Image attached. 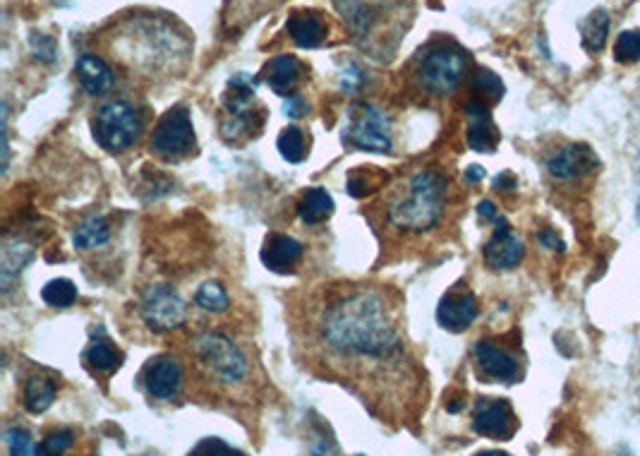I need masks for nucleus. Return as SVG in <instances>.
<instances>
[{"label":"nucleus","mask_w":640,"mask_h":456,"mask_svg":"<svg viewBox=\"0 0 640 456\" xmlns=\"http://www.w3.org/2000/svg\"><path fill=\"white\" fill-rule=\"evenodd\" d=\"M72 440H75V435H72L70 430L51 432V435H46L39 447H36L34 456H63L72 447Z\"/></svg>","instance_id":"32"},{"label":"nucleus","mask_w":640,"mask_h":456,"mask_svg":"<svg viewBox=\"0 0 640 456\" xmlns=\"http://www.w3.org/2000/svg\"><path fill=\"white\" fill-rule=\"evenodd\" d=\"M475 358H478L482 372L497 382L511 384L521 375V365H518L516 356H511L506 348L497 346L494 341H480L475 346Z\"/></svg>","instance_id":"14"},{"label":"nucleus","mask_w":640,"mask_h":456,"mask_svg":"<svg viewBox=\"0 0 640 456\" xmlns=\"http://www.w3.org/2000/svg\"><path fill=\"white\" fill-rule=\"evenodd\" d=\"M94 135L101 147L108 149V152L128 149L142 135L140 113L128 101H111V104L101 106L99 113H96Z\"/></svg>","instance_id":"3"},{"label":"nucleus","mask_w":640,"mask_h":456,"mask_svg":"<svg viewBox=\"0 0 640 456\" xmlns=\"http://www.w3.org/2000/svg\"><path fill=\"white\" fill-rule=\"evenodd\" d=\"M187 317L185 300L171 286H149L142 298V320L154 332H171L178 329Z\"/></svg>","instance_id":"8"},{"label":"nucleus","mask_w":640,"mask_h":456,"mask_svg":"<svg viewBox=\"0 0 640 456\" xmlns=\"http://www.w3.org/2000/svg\"><path fill=\"white\" fill-rule=\"evenodd\" d=\"M279 152L286 161H291V164H300V161L305 159V149H307V142H305V135L300 128H286L279 135Z\"/></svg>","instance_id":"26"},{"label":"nucleus","mask_w":640,"mask_h":456,"mask_svg":"<svg viewBox=\"0 0 640 456\" xmlns=\"http://www.w3.org/2000/svg\"><path fill=\"white\" fill-rule=\"evenodd\" d=\"M192 147H195V128H192L190 113L185 108H171L156 125L152 149L161 159H180Z\"/></svg>","instance_id":"7"},{"label":"nucleus","mask_w":640,"mask_h":456,"mask_svg":"<svg viewBox=\"0 0 640 456\" xmlns=\"http://www.w3.org/2000/svg\"><path fill=\"white\" fill-rule=\"evenodd\" d=\"M312 456H336V452L329 442L322 440V442H317L315 447H312Z\"/></svg>","instance_id":"40"},{"label":"nucleus","mask_w":640,"mask_h":456,"mask_svg":"<svg viewBox=\"0 0 640 456\" xmlns=\"http://www.w3.org/2000/svg\"><path fill=\"white\" fill-rule=\"evenodd\" d=\"M473 430L478 435L494 437V440H506L516 430V416H513L511 404L504 399H480L473 416Z\"/></svg>","instance_id":"9"},{"label":"nucleus","mask_w":640,"mask_h":456,"mask_svg":"<svg viewBox=\"0 0 640 456\" xmlns=\"http://www.w3.org/2000/svg\"><path fill=\"white\" fill-rule=\"evenodd\" d=\"M334 8L338 10V15H343L348 27L355 29L358 34L370 29V12L360 0H334Z\"/></svg>","instance_id":"27"},{"label":"nucleus","mask_w":640,"mask_h":456,"mask_svg":"<svg viewBox=\"0 0 640 456\" xmlns=\"http://www.w3.org/2000/svg\"><path fill=\"white\" fill-rule=\"evenodd\" d=\"M32 257V248L20 243V240H10L3 248V264H0V274H3V288L8 291L12 279L22 272V264H27Z\"/></svg>","instance_id":"24"},{"label":"nucleus","mask_w":640,"mask_h":456,"mask_svg":"<svg viewBox=\"0 0 640 456\" xmlns=\"http://www.w3.org/2000/svg\"><path fill=\"white\" fill-rule=\"evenodd\" d=\"M75 72L77 80H80V87L89 96H101L113 87L111 68H108L99 56H92V53H84V56L77 60Z\"/></svg>","instance_id":"17"},{"label":"nucleus","mask_w":640,"mask_h":456,"mask_svg":"<svg viewBox=\"0 0 640 456\" xmlns=\"http://www.w3.org/2000/svg\"><path fill=\"white\" fill-rule=\"evenodd\" d=\"M190 456H243L238 449L228 447L226 442L221 440H204Z\"/></svg>","instance_id":"34"},{"label":"nucleus","mask_w":640,"mask_h":456,"mask_svg":"<svg viewBox=\"0 0 640 456\" xmlns=\"http://www.w3.org/2000/svg\"><path fill=\"white\" fill-rule=\"evenodd\" d=\"M597 164H600V161H597L593 149L585 147V144H569V147L559 149L557 154L549 156L547 171L549 176L557 180H573L595 171Z\"/></svg>","instance_id":"13"},{"label":"nucleus","mask_w":640,"mask_h":456,"mask_svg":"<svg viewBox=\"0 0 640 456\" xmlns=\"http://www.w3.org/2000/svg\"><path fill=\"white\" fill-rule=\"evenodd\" d=\"M523 240L511 231V226L506 224V219L497 224L494 236L485 243V262L494 272H506V269L518 267V262L523 260Z\"/></svg>","instance_id":"11"},{"label":"nucleus","mask_w":640,"mask_h":456,"mask_svg":"<svg viewBox=\"0 0 640 456\" xmlns=\"http://www.w3.org/2000/svg\"><path fill=\"white\" fill-rule=\"evenodd\" d=\"M446 180L434 171H418L408 180L406 195L389 204V221L401 231H427L442 219Z\"/></svg>","instance_id":"2"},{"label":"nucleus","mask_w":640,"mask_h":456,"mask_svg":"<svg viewBox=\"0 0 640 456\" xmlns=\"http://www.w3.org/2000/svg\"><path fill=\"white\" fill-rule=\"evenodd\" d=\"M303 257V245L295 238L288 236H271L267 238L262 250V262L267 264V269L276 274L291 272L295 264Z\"/></svg>","instance_id":"16"},{"label":"nucleus","mask_w":640,"mask_h":456,"mask_svg":"<svg viewBox=\"0 0 640 456\" xmlns=\"http://www.w3.org/2000/svg\"><path fill=\"white\" fill-rule=\"evenodd\" d=\"M41 298H44L48 305H53V308H68V305L77 300V288L68 279H53L44 286Z\"/></svg>","instance_id":"28"},{"label":"nucleus","mask_w":640,"mask_h":456,"mask_svg":"<svg viewBox=\"0 0 640 456\" xmlns=\"http://www.w3.org/2000/svg\"><path fill=\"white\" fill-rule=\"evenodd\" d=\"M468 113V144L475 152L492 154L499 144V132L494 128L492 116L482 101H470L466 106Z\"/></svg>","instance_id":"15"},{"label":"nucleus","mask_w":640,"mask_h":456,"mask_svg":"<svg viewBox=\"0 0 640 456\" xmlns=\"http://www.w3.org/2000/svg\"><path fill=\"white\" fill-rule=\"evenodd\" d=\"M142 382L144 389H147L149 396H154V399H173V396L180 392V387H183V368H180L178 360L171 356L154 358L149 360L147 368H144Z\"/></svg>","instance_id":"10"},{"label":"nucleus","mask_w":640,"mask_h":456,"mask_svg":"<svg viewBox=\"0 0 640 456\" xmlns=\"http://www.w3.org/2000/svg\"><path fill=\"white\" fill-rule=\"evenodd\" d=\"M475 456H509L506 452H497V449H487V452H480V454H475Z\"/></svg>","instance_id":"42"},{"label":"nucleus","mask_w":640,"mask_h":456,"mask_svg":"<svg viewBox=\"0 0 640 456\" xmlns=\"http://www.w3.org/2000/svg\"><path fill=\"white\" fill-rule=\"evenodd\" d=\"M303 75V65L295 56H276L267 68V82L274 89V94L279 96H293L295 84L300 82Z\"/></svg>","instance_id":"18"},{"label":"nucleus","mask_w":640,"mask_h":456,"mask_svg":"<svg viewBox=\"0 0 640 456\" xmlns=\"http://www.w3.org/2000/svg\"><path fill=\"white\" fill-rule=\"evenodd\" d=\"M581 36L585 51L600 53L602 48H605L609 36V12L605 8L590 12L581 24Z\"/></svg>","instance_id":"21"},{"label":"nucleus","mask_w":640,"mask_h":456,"mask_svg":"<svg viewBox=\"0 0 640 456\" xmlns=\"http://www.w3.org/2000/svg\"><path fill=\"white\" fill-rule=\"evenodd\" d=\"M195 300H197L199 308L207 310V312H223L228 308L226 291H223V286L216 284V281H209V284H204L202 288H199Z\"/></svg>","instance_id":"30"},{"label":"nucleus","mask_w":640,"mask_h":456,"mask_svg":"<svg viewBox=\"0 0 640 456\" xmlns=\"http://www.w3.org/2000/svg\"><path fill=\"white\" fill-rule=\"evenodd\" d=\"M305 108V101H303V96H298V94H293V96H288V104H286V116H291V118H298V116H303V111Z\"/></svg>","instance_id":"38"},{"label":"nucleus","mask_w":640,"mask_h":456,"mask_svg":"<svg viewBox=\"0 0 640 456\" xmlns=\"http://www.w3.org/2000/svg\"><path fill=\"white\" fill-rule=\"evenodd\" d=\"M468 70V56L461 48L454 44H444L432 48L425 58H422L418 77L420 84L427 92L442 96L451 94L458 84L463 82Z\"/></svg>","instance_id":"4"},{"label":"nucleus","mask_w":640,"mask_h":456,"mask_svg":"<svg viewBox=\"0 0 640 456\" xmlns=\"http://www.w3.org/2000/svg\"><path fill=\"white\" fill-rule=\"evenodd\" d=\"M466 178L470 180V183H478V180L485 178V168H480V166H470L468 171H466Z\"/></svg>","instance_id":"41"},{"label":"nucleus","mask_w":640,"mask_h":456,"mask_svg":"<svg viewBox=\"0 0 640 456\" xmlns=\"http://www.w3.org/2000/svg\"><path fill=\"white\" fill-rule=\"evenodd\" d=\"M84 360H87V363L96 370H113L118 368L123 356H120L116 348L108 344L106 339H96L94 344L87 348V353H84Z\"/></svg>","instance_id":"25"},{"label":"nucleus","mask_w":640,"mask_h":456,"mask_svg":"<svg viewBox=\"0 0 640 456\" xmlns=\"http://www.w3.org/2000/svg\"><path fill=\"white\" fill-rule=\"evenodd\" d=\"M288 32H291L293 41L303 48H317L324 41V22L319 20L312 12H295L288 20Z\"/></svg>","instance_id":"19"},{"label":"nucleus","mask_w":640,"mask_h":456,"mask_svg":"<svg viewBox=\"0 0 640 456\" xmlns=\"http://www.w3.org/2000/svg\"><path fill=\"white\" fill-rule=\"evenodd\" d=\"M614 58L619 63H638L640 60V29H626L617 36Z\"/></svg>","instance_id":"29"},{"label":"nucleus","mask_w":640,"mask_h":456,"mask_svg":"<svg viewBox=\"0 0 640 456\" xmlns=\"http://www.w3.org/2000/svg\"><path fill=\"white\" fill-rule=\"evenodd\" d=\"M322 336L346 356H384L396 346V329L384 300L372 291H358L336 300L324 312Z\"/></svg>","instance_id":"1"},{"label":"nucleus","mask_w":640,"mask_h":456,"mask_svg":"<svg viewBox=\"0 0 640 456\" xmlns=\"http://www.w3.org/2000/svg\"><path fill=\"white\" fill-rule=\"evenodd\" d=\"M199 363L221 384H238L247 375V360L238 346L223 334H204L197 341Z\"/></svg>","instance_id":"5"},{"label":"nucleus","mask_w":640,"mask_h":456,"mask_svg":"<svg viewBox=\"0 0 640 456\" xmlns=\"http://www.w3.org/2000/svg\"><path fill=\"white\" fill-rule=\"evenodd\" d=\"M537 240H540V243L549 250H557V252L564 250V240H561L557 236V231H552V228H545V231L537 233Z\"/></svg>","instance_id":"36"},{"label":"nucleus","mask_w":640,"mask_h":456,"mask_svg":"<svg viewBox=\"0 0 640 456\" xmlns=\"http://www.w3.org/2000/svg\"><path fill=\"white\" fill-rule=\"evenodd\" d=\"M478 214H480V219L494 221V224H501V221H504V216H501V214L497 212V207H494V204L489 202V200L478 204Z\"/></svg>","instance_id":"37"},{"label":"nucleus","mask_w":640,"mask_h":456,"mask_svg":"<svg viewBox=\"0 0 640 456\" xmlns=\"http://www.w3.org/2000/svg\"><path fill=\"white\" fill-rule=\"evenodd\" d=\"M346 142L350 147L362 149V152L384 154L391 149V120L382 108L377 106H360L355 111L350 128L346 132Z\"/></svg>","instance_id":"6"},{"label":"nucleus","mask_w":640,"mask_h":456,"mask_svg":"<svg viewBox=\"0 0 640 456\" xmlns=\"http://www.w3.org/2000/svg\"><path fill=\"white\" fill-rule=\"evenodd\" d=\"M478 312V298L466 291V288H456V291L446 293L442 303H439L437 320L444 329H449V332H466L470 324L475 322Z\"/></svg>","instance_id":"12"},{"label":"nucleus","mask_w":640,"mask_h":456,"mask_svg":"<svg viewBox=\"0 0 640 456\" xmlns=\"http://www.w3.org/2000/svg\"><path fill=\"white\" fill-rule=\"evenodd\" d=\"M56 399V384L46 377H32L24 384V406L29 413H44Z\"/></svg>","instance_id":"22"},{"label":"nucleus","mask_w":640,"mask_h":456,"mask_svg":"<svg viewBox=\"0 0 640 456\" xmlns=\"http://www.w3.org/2000/svg\"><path fill=\"white\" fill-rule=\"evenodd\" d=\"M32 48H34L36 58L46 60V63H51V60L56 58V44H53L51 36H44V34L32 36Z\"/></svg>","instance_id":"35"},{"label":"nucleus","mask_w":640,"mask_h":456,"mask_svg":"<svg viewBox=\"0 0 640 456\" xmlns=\"http://www.w3.org/2000/svg\"><path fill=\"white\" fill-rule=\"evenodd\" d=\"M147 456H152V454H147Z\"/></svg>","instance_id":"43"},{"label":"nucleus","mask_w":640,"mask_h":456,"mask_svg":"<svg viewBox=\"0 0 640 456\" xmlns=\"http://www.w3.org/2000/svg\"><path fill=\"white\" fill-rule=\"evenodd\" d=\"M108 238H111V228H108L106 219H101V216H92V219L82 221V224L77 226L75 236H72V243H75V248L80 250H92L108 243Z\"/></svg>","instance_id":"23"},{"label":"nucleus","mask_w":640,"mask_h":456,"mask_svg":"<svg viewBox=\"0 0 640 456\" xmlns=\"http://www.w3.org/2000/svg\"><path fill=\"white\" fill-rule=\"evenodd\" d=\"M298 214L305 224L315 226L329 219L334 214V200L331 195L322 188H310L305 192V197L298 204Z\"/></svg>","instance_id":"20"},{"label":"nucleus","mask_w":640,"mask_h":456,"mask_svg":"<svg viewBox=\"0 0 640 456\" xmlns=\"http://www.w3.org/2000/svg\"><path fill=\"white\" fill-rule=\"evenodd\" d=\"M473 89L475 94L487 99L489 104H494V101H499L504 96V82L492 70H478V75L473 80Z\"/></svg>","instance_id":"31"},{"label":"nucleus","mask_w":640,"mask_h":456,"mask_svg":"<svg viewBox=\"0 0 640 456\" xmlns=\"http://www.w3.org/2000/svg\"><path fill=\"white\" fill-rule=\"evenodd\" d=\"M5 442H8L10 456H34L36 449L32 447V437L27 430L12 428L5 432Z\"/></svg>","instance_id":"33"},{"label":"nucleus","mask_w":640,"mask_h":456,"mask_svg":"<svg viewBox=\"0 0 640 456\" xmlns=\"http://www.w3.org/2000/svg\"><path fill=\"white\" fill-rule=\"evenodd\" d=\"M494 188H497V190H501V188L513 190V188H516V178H513L511 173H504V176H499L497 180H494Z\"/></svg>","instance_id":"39"}]
</instances>
